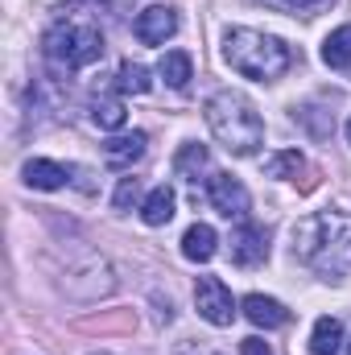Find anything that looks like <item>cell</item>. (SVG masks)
Returning a JSON list of instances; mask_svg holds the SVG:
<instances>
[{
    "instance_id": "1",
    "label": "cell",
    "mask_w": 351,
    "mask_h": 355,
    "mask_svg": "<svg viewBox=\"0 0 351 355\" xmlns=\"http://www.w3.org/2000/svg\"><path fill=\"white\" fill-rule=\"evenodd\" d=\"M293 257L310 265L318 277L351 272V219L343 211H314L293 227Z\"/></svg>"
},
{
    "instance_id": "2",
    "label": "cell",
    "mask_w": 351,
    "mask_h": 355,
    "mask_svg": "<svg viewBox=\"0 0 351 355\" xmlns=\"http://www.w3.org/2000/svg\"><path fill=\"white\" fill-rule=\"evenodd\" d=\"M207 124L215 132V141L236 153V157H252L264 145V120L257 103L240 91H215L207 99Z\"/></svg>"
},
{
    "instance_id": "3",
    "label": "cell",
    "mask_w": 351,
    "mask_h": 355,
    "mask_svg": "<svg viewBox=\"0 0 351 355\" xmlns=\"http://www.w3.org/2000/svg\"><path fill=\"white\" fill-rule=\"evenodd\" d=\"M223 62L236 75H244V79L268 83V79H277V75L289 71L293 54L273 33H261V29H228L223 33Z\"/></svg>"
},
{
    "instance_id": "4",
    "label": "cell",
    "mask_w": 351,
    "mask_h": 355,
    "mask_svg": "<svg viewBox=\"0 0 351 355\" xmlns=\"http://www.w3.org/2000/svg\"><path fill=\"white\" fill-rule=\"evenodd\" d=\"M42 50L54 67L62 71H79V67H91L103 58V33L95 21H83V17H58L46 37H42Z\"/></svg>"
},
{
    "instance_id": "5",
    "label": "cell",
    "mask_w": 351,
    "mask_h": 355,
    "mask_svg": "<svg viewBox=\"0 0 351 355\" xmlns=\"http://www.w3.org/2000/svg\"><path fill=\"white\" fill-rule=\"evenodd\" d=\"M194 306H198V314H203L211 327H232V322H236L232 289H228L219 277H198V285H194Z\"/></svg>"
},
{
    "instance_id": "6",
    "label": "cell",
    "mask_w": 351,
    "mask_h": 355,
    "mask_svg": "<svg viewBox=\"0 0 351 355\" xmlns=\"http://www.w3.org/2000/svg\"><path fill=\"white\" fill-rule=\"evenodd\" d=\"M207 198H211V207H215L223 219H248L252 198H248V190H244V182H240V178L211 174V182H207Z\"/></svg>"
},
{
    "instance_id": "7",
    "label": "cell",
    "mask_w": 351,
    "mask_h": 355,
    "mask_svg": "<svg viewBox=\"0 0 351 355\" xmlns=\"http://www.w3.org/2000/svg\"><path fill=\"white\" fill-rule=\"evenodd\" d=\"M232 265L240 268H257L264 265V257H268V236H264V227H257L252 219H240V227L232 232Z\"/></svg>"
},
{
    "instance_id": "8",
    "label": "cell",
    "mask_w": 351,
    "mask_h": 355,
    "mask_svg": "<svg viewBox=\"0 0 351 355\" xmlns=\"http://www.w3.org/2000/svg\"><path fill=\"white\" fill-rule=\"evenodd\" d=\"M132 33H137V42H145V46H162L166 37H174V33H178L174 8H170V4H153V8L137 12Z\"/></svg>"
},
{
    "instance_id": "9",
    "label": "cell",
    "mask_w": 351,
    "mask_h": 355,
    "mask_svg": "<svg viewBox=\"0 0 351 355\" xmlns=\"http://www.w3.org/2000/svg\"><path fill=\"white\" fill-rule=\"evenodd\" d=\"M240 310H244V318H248L252 327H264V331L289 322V310H285L277 297H264V293H248V297L240 302Z\"/></svg>"
},
{
    "instance_id": "10",
    "label": "cell",
    "mask_w": 351,
    "mask_h": 355,
    "mask_svg": "<svg viewBox=\"0 0 351 355\" xmlns=\"http://www.w3.org/2000/svg\"><path fill=\"white\" fill-rule=\"evenodd\" d=\"M145 145H149V137H145V132L112 137V141L103 145V162H108L112 170H128L132 162H141V157H145Z\"/></svg>"
},
{
    "instance_id": "11",
    "label": "cell",
    "mask_w": 351,
    "mask_h": 355,
    "mask_svg": "<svg viewBox=\"0 0 351 355\" xmlns=\"http://www.w3.org/2000/svg\"><path fill=\"white\" fill-rule=\"evenodd\" d=\"M215 252H219V236H215L211 223H194V227H186V236H182V257H186V261L207 265Z\"/></svg>"
},
{
    "instance_id": "12",
    "label": "cell",
    "mask_w": 351,
    "mask_h": 355,
    "mask_svg": "<svg viewBox=\"0 0 351 355\" xmlns=\"http://www.w3.org/2000/svg\"><path fill=\"white\" fill-rule=\"evenodd\" d=\"M25 186H33V190H62L67 182H71V170L67 166H58V162H46V157H33V162H25Z\"/></svg>"
},
{
    "instance_id": "13",
    "label": "cell",
    "mask_w": 351,
    "mask_h": 355,
    "mask_svg": "<svg viewBox=\"0 0 351 355\" xmlns=\"http://www.w3.org/2000/svg\"><path fill=\"white\" fill-rule=\"evenodd\" d=\"M141 219H145L149 227H166V223L174 219V190H170V186H153V190L145 194V202H141Z\"/></svg>"
},
{
    "instance_id": "14",
    "label": "cell",
    "mask_w": 351,
    "mask_h": 355,
    "mask_svg": "<svg viewBox=\"0 0 351 355\" xmlns=\"http://www.w3.org/2000/svg\"><path fill=\"white\" fill-rule=\"evenodd\" d=\"M343 347V322L339 318H318L314 322V335H310V355H339Z\"/></svg>"
},
{
    "instance_id": "15",
    "label": "cell",
    "mask_w": 351,
    "mask_h": 355,
    "mask_svg": "<svg viewBox=\"0 0 351 355\" xmlns=\"http://www.w3.org/2000/svg\"><path fill=\"white\" fill-rule=\"evenodd\" d=\"M190 71H194V62H190L186 50H170V54H162V62H157V75L166 79V87H174V91H182L190 83Z\"/></svg>"
},
{
    "instance_id": "16",
    "label": "cell",
    "mask_w": 351,
    "mask_h": 355,
    "mask_svg": "<svg viewBox=\"0 0 351 355\" xmlns=\"http://www.w3.org/2000/svg\"><path fill=\"white\" fill-rule=\"evenodd\" d=\"M323 62H327L331 71L351 67V25H339V29L323 42Z\"/></svg>"
},
{
    "instance_id": "17",
    "label": "cell",
    "mask_w": 351,
    "mask_h": 355,
    "mask_svg": "<svg viewBox=\"0 0 351 355\" xmlns=\"http://www.w3.org/2000/svg\"><path fill=\"white\" fill-rule=\"evenodd\" d=\"M207 170V149L203 145H182L174 157V174L182 182H198V174Z\"/></svg>"
},
{
    "instance_id": "18",
    "label": "cell",
    "mask_w": 351,
    "mask_h": 355,
    "mask_svg": "<svg viewBox=\"0 0 351 355\" xmlns=\"http://www.w3.org/2000/svg\"><path fill=\"white\" fill-rule=\"evenodd\" d=\"M91 120H95L99 128H124V120H128V112H124V99H116V95H103V99H95V103H91Z\"/></svg>"
},
{
    "instance_id": "19",
    "label": "cell",
    "mask_w": 351,
    "mask_h": 355,
    "mask_svg": "<svg viewBox=\"0 0 351 355\" xmlns=\"http://www.w3.org/2000/svg\"><path fill=\"white\" fill-rule=\"evenodd\" d=\"M302 170H306V157L298 149H281V153L264 157V174L268 178H298Z\"/></svg>"
},
{
    "instance_id": "20",
    "label": "cell",
    "mask_w": 351,
    "mask_h": 355,
    "mask_svg": "<svg viewBox=\"0 0 351 355\" xmlns=\"http://www.w3.org/2000/svg\"><path fill=\"white\" fill-rule=\"evenodd\" d=\"M149 87H153V83H149V71H145L141 62L124 58V62H120V91H124V95H145Z\"/></svg>"
},
{
    "instance_id": "21",
    "label": "cell",
    "mask_w": 351,
    "mask_h": 355,
    "mask_svg": "<svg viewBox=\"0 0 351 355\" xmlns=\"http://www.w3.org/2000/svg\"><path fill=\"white\" fill-rule=\"evenodd\" d=\"M137 198H141V182H137V178H120V186H116V198H112V202H116V211H128Z\"/></svg>"
},
{
    "instance_id": "22",
    "label": "cell",
    "mask_w": 351,
    "mask_h": 355,
    "mask_svg": "<svg viewBox=\"0 0 351 355\" xmlns=\"http://www.w3.org/2000/svg\"><path fill=\"white\" fill-rule=\"evenodd\" d=\"M174 355H219V352H215L211 343H203V339H198V343H194V339H182Z\"/></svg>"
},
{
    "instance_id": "23",
    "label": "cell",
    "mask_w": 351,
    "mask_h": 355,
    "mask_svg": "<svg viewBox=\"0 0 351 355\" xmlns=\"http://www.w3.org/2000/svg\"><path fill=\"white\" fill-rule=\"evenodd\" d=\"M273 8H285V12H302V8H314V4H327V0H264Z\"/></svg>"
},
{
    "instance_id": "24",
    "label": "cell",
    "mask_w": 351,
    "mask_h": 355,
    "mask_svg": "<svg viewBox=\"0 0 351 355\" xmlns=\"http://www.w3.org/2000/svg\"><path fill=\"white\" fill-rule=\"evenodd\" d=\"M240 355H273V352H268V343H264V339H257V335H248V339L240 343Z\"/></svg>"
},
{
    "instance_id": "25",
    "label": "cell",
    "mask_w": 351,
    "mask_h": 355,
    "mask_svg": "<svg viewBox=\"0 0 351 355\" xmlns=\"http://www.w3.org/2000/svg\"><path fill=\"white\" fill-rule=\"evenodd\" d=\"M348 141H351V120H348Z\"/></svg>"
},
{
    "instance_id": "26",
    "label": "cell",
    "mask_w": 351,
    "mask_h": 355,
    "mask_svg": "<svg viewBox=\"0 0 351 355\" xmlns=\"http://www.w3.org/2000/svg\"><path fill=\"white\" fill-rule=\"evenodd\" d=\"M348 352H351V343H348Z\"/></svg>"
}]
</instances>
